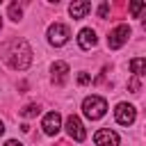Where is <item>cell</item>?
I'll return each instance as SVG.
<instances>
[{
  "label": "cell",
  "mask_w": 146,
  "mask_h": 146,
  "mask_svg": "<svg viewBox=\"0 0 146 146\" xmlns=\"http://www.w3.org/2000/svg\"><path fill=\"white\" fill-rule=\"evenodd\" d=\"M68 36H71V32H68V27L64 23H52L48 27V41L52 46H64L68 41Z\"/></svg>",
  "instance_id": "cell-3"
},
{
  "label": "cell",
  "mask_w": 146,
  "mask_h": 146,
  "mask_svg": "<svg viewBox=\"0 0 146 146\" xmlns=\"http://www.w3.org/2000/svg\"><path fill=\"white\" fill-rule=\"evenodd\" d=\"M89 80H91V78H89L87 73H80V75H78V82H80V84H87Z\"/></svg>",
  "instance_id": "cell-18"
},
{
  "label": "cell",
  "mask_w": 146,
  "mask_h": 146,
  "mask_svg": "<svg viewBox=\"0 0 146 146\" xmlns=\"http://www.w3.org/2000/svg\"><path fill=\"white\" fill-rule=\"evenodd\" d=\"M2 57L14 71H25L32 64V48L25 39H11L2 48Z\"/></svg>",
  "instance_id": "cell-1"
},
{
  "label": "cell",
  "mask_w": 146,
  "mask_h": 146,
  "mask_svg": "<svg viewBox=\"0 0 146 146\" xmlns=\"http://www.w3.org/2000/svg\"><path fill=\"white\" fill-rule=\"evenodd\" d=\"M82 112H84L87 119L96 121V119L105 116V112H107V100L100 98V96H87V98L82 100Z\"/></svg>",
  "instance_id": "cell-2"
},
{
  "label": "cell",
  "mask_w": 146,
  "mask_h": 146,
  "mask_svg": "<svg viewBox=\"0 0 146 146\" xmlns=\"http://www.w3.org/2000/svg\"><path fill=\"white\" fill-rule=\"evenodd\" d=\"M41 112V107L36 105V103H30V105H25L23 110H21V116H25V119H32V116H36Z\"/></svg>",
  "instance_id": "cell-13"
},
{
  "label": "cell",
  "mask_w": 146,
  "mask_h": 146,
  "mask_svg": "<svg viewBox=\"0 0 146 146\" xmlns=\"http://www.w3.org/2000/svg\"><path fill=\"white\" fill-rule=\"evenodd\" d=\"M114 116H116V123H121V125H132L135 119H137V110H135L132 105H128V103H119L116 110H114Z\"/></svg>",
  "instance_id": "cell-4"
},
{
  "label": "cell",
  "mask_w": 146,
  "mask_h": 146,
  "mask_svg": "<svg viewBox=\"0 0 146 146\" xmlns=\"http://www.w3.org/2000/svg\"><path fill=\"white\" fill-rule=\"evenodd\" d=\"M128 36H130V27H128V25H116V27L110 32V36H107V46H110L112 50H116V48H121V46L128 41Z\"/></svg>",
  "instance_id": "cell-5"
},
{
  "label": "cell",
  "mask_w": 146,
  "mask_h": 146,
  "mask_svg": "<svg viewBox=\"0 0 146 146\" xmlns=\"http://www.w3.org/2000/svg\"><path fill=\"white\" fill-rule=\"evenodd\" d=\"M94 141H96V146H119V135L110 128H103L94 135Z\"/></svg>",
  "instance_id": "cell-8"
},
{
  "label": "cell",
  "mask_w": 146,
  "mask_h": 146,
  "mask_svg": "<svg viewBox=\"0 0 146 146\" xmlns=\"http://www.w3.org/2000/svg\"><path fill=\"white\" fill-rule=\"evenodd\" d=\"M89 11H91V2H87V0H78V2H73V5L68 7V14H71L75 21L84 18Z\"/></svg>",
  "instance_id": "cell-10"
},
{
  "label": "cell",
  "mask_w": 146,
  "mask_h": 146,
  "mask_svg": "<svg viewBox=\"0 0 146 146\" xmlns=\"http://www.w3.org/2000/svg\"><path fill=\"white\" fill-rule=\"evenodd\" d=\"M128 87L132 89V94H137V91H139V80H137V78H132V80L128 82Z\"/></svg>",
  "instance_id": "cell-17"
},
{
  "label": "cell",
  "mask_w": 146,
  "mask_h": 146,
  "mask_svg": "<svg viewBox=\"0 0 146 146\" xmlns=\"http://www.w3.org/2000/svg\"><path fill=\"white\" fill-rule=\"evenodd\" d=\"M41 128H43L46 135L55 137V135L59 132V128H62V116H59L57 112H48V114L43 116V121H41Z\"/></svg>",
  "instance_id": "cell-7"
},
{
  "label": "cell",
  "mask_w": 146,
  "mask_h": 146,
  "mask_svg": "<svg viewBox=\"0 0 146 146\" xmlns=\"http://www.w3.org/2000/svg\"><path fill=\"white\" fill-rule=\"evenodd\" d=\"M66 132H68V137L75 139V141H84V137H87V132H84V128H82V121H80L75 114H71V116L66 119Z\"/></svg>",
  "instance_id": "cell-6"
},
{
  "label": "cell",
  "mask_w": 146,
  "mask_h": 146,
  "mask_svg": "<svg viewBox=\"0 0 146 146\" xmlns=\"http://www.w3.org/2000/svg\"><path fill=\"white\" fill-rule=\"evenodd\" d=\"M2 132H5V125H2V121H0V135H2Z\"/></svg>",
  "instance_id": "cell-20"
},
{
  "label": "cell",
  "mask_w": 146,
  "mask_h": 146,
  "mask_svg": "<svg viewBox=\"0 0 146 146\" xmlns=\"http://www.w3.org/2000/svg\"><path fill=\"white\" fill-rule=\"evenodd\" d=\"M96 32L91 30V27H84V30H80V34H78V43H80V48L82 50H91L94 46H96Z\"/></svg>",
  "instance_id": "cell-9"
},
{
  "label": "cell",
  "mask_w": 146,
  "mask_h": 146,
  "mask_svg": "<svg viewBox=\"0 0 146 146\" xmlns=\"http://www.w3.org/2000/svg\"><path fill=\"white\" fill-rule=\"evenodd\" d=\"M0 25H2V18H0Z\"/></svg>",
  "instance_id": "cell-21"
},
{
  "label": "cell",
  "mask_w": 146,
  "mask_h": 146,
  "mask_svg": "<svg viewBox=\"0 0 146 146\" xmlns=\"http://www.w3.org/2000/svg\"><path fill=\"white\" fill-rule=\"evenodd\" d=\"M68 78V64L66 62H55L52 64V82L55 84H64Z\"/></svg>",
  "instance_id": "cell-11"
},
{
  "label": "cell",
  "mask_w": 146,
  "mask_h": 146,
  "mask_svg": "<svg viewBox=\"0 0 146 146\" xmlns=\"http://www.w3.org/2000/svg\"><path fill=\"white\" fill-rule=\"evenodd\" d=\"M107 11H110V5H107V2H103V5L98 7V16H100V18H105V16H107Z\"/></svg>",
  "instance_id": "cell-16"
},
{
  "label": "cell",
  "mask_w": 146,
  "mask_h": 146,
  "mask_svg": "<svg viewBox=\"0 0 146 146\" xmlns=\"http://www.w3.org/2000/svg\"><path fill=\"white\" fill-rule=\"evenodd\" d=\"M144 9H146V5H144V2H132V5H130V11H132V16H139Z\"/></svg>",
  "instance_id": "cell-15"
},
{
  "label": "cell",
  "mask_w": 146,
  "mask_h": 146,
  "mask_svg": "<svg viewBox=\"0 0 146 146\" xmlns=\"http://www.w3.org/2000/svg\"><path fill=\"white\" fill-rule=\"evenodd\" d=\"M21 16H23V11H21L18 2H11V5H9V18H11V21H21Z\"/></svg>",
  "instance_id": "cell-14"
},
{
  "label": "cell",
  "mask_w": 146,
  "mask_h": 146,
  "mask_svg": "<svg viewBox=\"0 0 146 146\" xmlns=\"http://www.w3.org/2000/svg\"><path fill=\"white\" fill-rule=\"evenodd\" d=\"M144 68H146V59L144 57H135L130 62V71L135 73V78H141L144 75Z\"/></svg>",
  "instance_id": "cell-12"
},
{
  "label": "cell",
  "mask_w": 146,
  "mask_h": 146,
  "mask_svg": "<svg viewBox=\"0 0 146 146\" xmlns=\"http://www.w3.org/2000/svg\"><path fill=\"white\" fill-rule=\"evenodd\" d=\"M5 146H23V144H21V141H16V139H9Z\"/></svg>",
  "instance_id": "cell-19"
}]
</instances>
